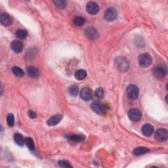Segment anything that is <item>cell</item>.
Segmentation results:
<instances>
[{
	"label": "cell",
	"instance_id": "12",
	"mask_svg": "<svg viewBox=\"0 0 168 168\" xmlns=\"http://www.w3.org/2000/svg\"><path fill=\"white\" fill-rule=\"evenodd\" d=\"M11 47L12 50H13L16 53H20L22 51L24 45L22 42L18 40H15L12 41L11 44Z\"/></svg>",
	"mask_w": 168,
	"mask_h": 168
},
{
	"label": "cell",
	"instance_id": "28",
	"mask_svg": "<svg viewBox=\"0 0 168 168\" xmlns=\"http://www.w3.org/2000/svg\"><path fill=\"white\" fill-rule=\"evenodd\" d=\"M95 95L96 96H97V97L98 99H102L103 98L104 95H105V93H104V90L103 88L101 87H99V88H97V89H96L95 91Z\"/></svg>",
	"mask_w": 168,
	"mask_h": 168
},
{
	"label": "cell",
	"instance_id": "21",
	"mask_svg": "<svg viewBox=\"0 0 168 168\" xmlns=\"http://www.w3.org/2000/svg\"><path fill=\"white\" fill-rule=\"evenodd\" d=\"M15 35L16 38H18L20 40H25L26 39V38L27 37L28 35V32L25 30H22V29H19L17 30Z\"/></svg>",
	"mask_w": 168,
	"mask_h": 168
},
{
	"label": "cell",
	"instance_id": "6",
	"mask_svg": "<svg viewBox=\"0 0 168 168\" xmlns=\"http://www.w3.org/2000/svg\"><path fill=\"white\" fill-rule=\"evenodd\" d=\"M167 74V68L164 65H158L153 69V74L157 78H162Z\"/></svg>",
	"mask_w": 168,
	"mask_h": 168
},
{
	"label": "cell",
	"instance_id": "20",
	"mask_svg": "<svg viewBox=\"0 0 168 168\" xmlns=\"http://www.w3.org/2000/svg\"><path fill=\"white\" fill-rule=\"evenodd\" d=\"M87 76V72L85 70H77L75 74V77L77 80H82L85 79Z\"/></svg>",
	"mask_w": 168,
	"mask_h": 168
},
{
	"label": "cell",
	"instance_id": "19",
	"mask_svg": "<svg viewBox=\"0 0 168 168\" xmlns=\"http://www.w3.org/2000/svg\"><path fill=\"white\" fill-rule=\"evenodd\" d=\"M67 139L72 142H80L82 141L84 139H85V137L79 135H69L67 137Z\"/></svg>",
	"mask_w": 168,
	"mask_h": 168
},
{
	"label": "cell",
	"instance_id": "7",
	"mask_svg": "<svg viewBox=\"0 0 168 168\" xmlns=\"http://www.w3.org/2000/svg\"><path fill=\"white\" fill-rule=\"evenodd\" d=\"M128 117L130 120L137 122H139L141 119L142 117V114L139 110L137 109H132L128 112Z\"/></svg>",
	"mask_w": 168,
	"mask_h": 168
},
{
	"label": "cell",
	"instance_id": "1",
	"mask_svg": "<svg viewBox=\"0 0 168 168\" xmlns=\"http://www.w3.org/2000/svg\"><path fill=\"white\" fill-rule=\"evenodd\" d=\"M115 64L117 68L121 72L127 71L129 68V63L128 60L123 57H117L115 60Z\"/></svg>",
	"mask_w": 168,
	"mask_h": 168
},
{
	"label": "cell",
	"instance_id": "18",
	"mask_svg": "<svg viewBox=\"0 0 168 168\" xmlns=\"http://www.w3.org/2000/svg\"><path fill=\"white\" fill-rule=\"evenodd\" d=\"M14 139L18 145L22 147L25 144V139L20 133H16L14 135Z\"/></svg>",
	"mask_w": 168,
	"mask_h": 168
},
{
	"label": "cell",
	"instance_id": "3",
	"mask_svg": "<svg viewBox=\"0 0 168 168\" xmlns=\"http://www.w3.org/2000/svg\"><path fill=\"white\" fill-rule=\"evenodd\" d=\"M127 96L130 99V100H136L138 97H139V88H138L137 86L133 85V84H131V85H129L128 87H127Z\"/></svg>",
	"mask_w": 168,
	"mask_h": 168
},
{
	"label": "cell",
	"instance_id": "23",
	"mask_svg": "<svg viewBox=\"0 0 168 168\" xmlns=\"http://www.w3.org/2000/svg\"><path fill=\"white\" fill-rule=\"evenodd\" d=\"M12 72L17 77H23L25 76V72L18 67H14L12 68Z\"/></svg>",
	"mask_w": 168,
	"mask_h": 168
},
{
	"label": "cell",
	"instance_id": "14",
	"mask_svg": "<svg viewBox=\"0 0 168 168\" xmlns=\"http://www.w3.org/2000/svg\"><path fill=\"white\" fill-rule=\"evenodd\" d=\"M27 74L32 78L37 79L40 76V71L36 67H29L27 68Z\"/></svg>",
	"mask_w": 168,
	"mask_h": 168
},
{
	"label": "cell",
	"instance_id": "2",
	"mask_svg": "<svg viewBox=\"0 0 168 168\" xmlns=\"http://www.w3.org/2000/svg\"><path fill=\"white\" fill-rule=\"evenodd\" d=\"M138 61H139V64L141 67L146 68L151 65L152 63V58L149 54L143 53L139 55Z\"/></svg>",
	"mask_w": 168,
	"mask_h": 168
},
{
	"label": "cell",
	"instance_id": "16",
	"mask_svg": "<svg viewBox=\"0 0 168 168\" xmlns=\"http://www.w3.org/2000/svg\"><path fill=\"white\" fill-rule=\"evenodd\" d=\"M62 118H63V116L61 114L55 115L54 116L51 117L50 119H48L47 122V125H49L50 126L55 125L61 121Z\"/></svg>",
	"mask_w": 168,
	"mask_h": 168
},
{
	"label": "cell",
	"instance_id": "22",
	"mask_svg": "<svg viewBox=\"0 0 168 168\" xmlns=\"http://www.w3.org/2000/svg\"><path fill=\"white\" fill-rule=\"evenodd\" d=\"M86 22V19L82 16H76L73 19V23L77 26H82Z\"/></svg>",
	"mask_w": 168,
	"mask_h": 168
},
{
	"label": "cell",
	"instance_id": "13",
	"mask_svg": "<svg viewBox=\"0 0 168 168\" xmlns=\"http://www.w3.org/2000/svg\"><path fill=\"white\" fill-rule=\"evenodd\" d=\"M0 21H1L2 25H3L5 26H8L11 25L13 22L11 17L7 13H3L1 14L0 16Z\"/></svg>",
	"mask_w": 168,
	"mask_h": 168
},
{
	"label": "cell",
	"instance_id": "11",
	"mask_svg": "<svg viewBox=\"0 0 168 168\" xmlns=\"http://www.w3.org/2000/svg\"><path fill=\"white\" fill-rule=\"evenodd\" d=\"M93 96V93L91 89L88 87H85L82 89L80 92L81 98L85 101H88L91 100Z\"/></svg>",
	"mask_w": 168,
	"mask_h": 168
},
{
	"label": "cell",
	"instance_id": "17",
	"mask_svg": "<svg viewBox=\"0 0 168 168\" xmlns=\"http://www.w3.org/2000/svg\"><path fill=\"white\" fill-rule=\"evenodd\" d=\"M149 151H150V150L148 148L144 147H140L134 149L133 153L135 156H141V155L149 152Z\"/></svg>",
	"mask_w": 168,
	"mask_h": 168
},
{
	"label": "cell",
	"instance_id": "15",
	"mask_svg": "<svg viewBox=\"0 0 168 168\" xmlns=\"http://www.w3.org/2000/svg\"><path fill=\"white\" fill-rule=\"evenodd\" d=\"M142 134L146 137L151 136L154 133V128L151 124H145L141 129Z\"/></svg>",
	"mask_w": 168,
	"mask_h": 168
},
{
	"label": "cell",
	"instance_id": "9",
	"mask_svg": "<svg viewBox=\"0 0 168 168\" xmlns=\"http://www.w3.org/2000/svg\"><path fill=\"white\" fill-rule=\"evenodd\" d=\"M86 10L89 14L96 15L99 11V6L96 2H89L86 5Z\"/></svg>",
	"mask_w": 168,
	"mask_h": 168
},
{
	"label": "cell",
	"instance_id": "5",
	"mask_svg": "<svg viewBox=\"0 0 168 168\" xmlns=\"http://www.w3.org/2000/svg\"><path fill=\"white\" fill-rule=\"evenodd\" d=\"M118 16L117 10L114 7H109L107 9L105 13V19L108 22H112L116 19Z\"/></svg>",
	"mask_w": 168,
	"mask_h": 168
},
{
	"label": "cell",
	"instance_id": "4",
	"mask_svg": "<svg viewBox=\"0 0 168 168\" xmlns=\"http://www.w3.org/2000/svg\"><path fill=\"white\" fill-rule=\"evenodd\" d=\"M91 109L97 114L103 115L106 113V109L105 106L100 101H95L91 105Z\"/></svg>",
	"mask_w": 168,
	"mask_h": 168
},
{
	"label": "cell",
	"instance_id": "24",
	"mask_svg": "<svg viewBox=\"0 0 168 168\" xmlns=\"http://www.w3.org/2000/svg\"><path fill=\"white\" fill-rule=\"evenodd\" d=\"M25 144L26 145L27 147L30 150V151H34L35 148V145L32 139L30 137H27L25 139Z\"/></svg>",
	"mask_w": 168,
	"mask_h": 168
},
{
	"label": "cell",
	"instance_id": "26",
	"mask_svg": "<svg viewBox=\"0 0 168 168\" xmlns=\"http://www.w3.org/2000/svg\"><path fill=\"white\" fill-rule=\"evenodd\" d=\"M53 3H55L56 7L59 9H64L67 7V2L65 1H61V0H57V1H54Z\"/></svg>",
	"mask_w": 168,
	"mask_h": 168
},
{
	"label": "cell",
	"instance_id": "30",
	"mask_svg": "<svg viewBox=\"0 0 168 168\" xmlns=\"http://www.w3.org/2000/svg\"><path fill=\"white\" fill-rule=\"evenodd\" d=\"M28 116L30 118H35L36 117V114H35L34 111L32 110H30L28 112Z\"/></svg>",
	"mask_w": 168,
	"mask_h": 168
},
{
	"label": "cell",
	"instance_id": "25",
	"mask_svg": "<svg viewBox=\"0 0 168 168\" xmlns=\"http://www.w3.org/2000/svg\"><path fill=\"white\" fill-rule=\"evenodd\" d=\"M68 91H69L70 94L72 96H73V97H76V96H77V95L78 94V91H79L78 86H76V85L72 86L70 87Z\"/></svg>",
	"mask_w": 168,
	"mask_h": 168
},
{
	"label": "cell",
	"instance_id": "10",
	"mask_svg": "<svg viewBox=\"0 0 168 168\" xmlns=\"http://www.w3.org/2000/svg\"><path fill=\"white\" fill-rule=\"evenodd\" d=\"M85 34L86 36L89 39V40H95L98 38V32L97 30H96L93 27H89L87 28L85 31Z\"/></svg>",
	"mask_w": 168,
	"mask_h": 168
},
{
	"label": "cell",
	"instance_id": "8",
	"mask_svg": "<svg viewBox=\"0 0 168 168\" xmlns=\"http://www.w3.org/2000/svg\"><path fill=\"white\" fill-rule=\"evenodd\" d=\"M154 137H155V139L160 142L166 141L167 139V137H168L167 131L162 128L158 129L156 131Z\"/></svg>",
	"mask_w": 168,
	"mask_h": 168
},
{
	"label": "cell",
	"instance_id": "29",
	"mask_svg": "<svg viewBox=\"0 0 168 168\" xmlns=\"http://www.w3.org/2000/svg\"><path fill=\"white\" fill-rule=\"evenodd\" d=\"M58 164L63 167H72V166L68 161H65V160H60L58 161Z\"/></svg>",
	"mask_w": 168,
	"mask_h": 168
},
{
	"label": "cell",
	"instance_id": "27",
	"mask_svg": "<svg viewBox=\"0 0 168 168\" xmlns=\"http://www.w3.org/2000/svg\"><path fill=\"white\" fill-rule=\"evenodd\" d=\"M7 122L9 127H13L15 124V118L13 114H9L7 118Z\"/></svg>",
	"mask_w": 168,
	"mask_h": 168
}]
</instances>
